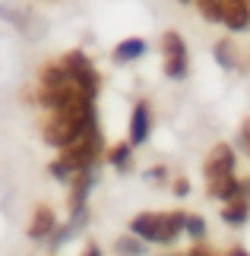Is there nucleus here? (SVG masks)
<instances>
[{
    "instance_id": "obj_8",
    "label": "nucleus",
    "mask_w": 250,
    "mask_h": 256,
    "mask_svg": "<svg viewBox=\"0 0 250 256\" xmlns=\"http://www.w3.org/2000/svg\"><path fill=\"white\" fill-rule=\"evenodd\" d=\"M143 54H146L143 38H124V42L114 48V60L117 64H130V60H136V57H143Z\"/></svg>"
},
{
    "instance_id": "obj_16",
    "label": "nucleus",
    "mask_w": 250,
    "mask_h": 256,
    "mask_svg": "<svg viewBox=\"0 0 250 256\" xmlns=\"http://www.w3.org/2000/svg\"><path fill=\"white\" fill-rule=\"evenodd\" d=\"M174 190H177V196H187V190H190V184L184 180V177H181V180H177L174 184Z\"/></svg>"
},
{
    "instance_id": "obj_11",
    "label": "nucleus",
    "mask_w": 250,
    "mask_h": 256,
    "mask_svg": "<svg viewBox=\"0 0 250 256\" xmlns=\"http://www.w3.org/2000/svg\"><path fill=\"white\" fill-rule=\"evenodd\" d=\"M130 149H133L130 142H121V146H114V149H111L108 158H111L114 168H127V164H130Z\"/></svg>"
},
{
    "instance_id": "obj_13",
    "label": "nucleus",
    "mask_w": 250,
    "mask_h": 256,
    "mask_svg": "<svg viewBox=\"0 0 250 256\" xmlns=\"http://www.w3.org/2000/svg\"><path fill=\"white\" fill-rule=\"evenodd\" d=\"M184 231H187V234H193V238H203V234H206V222L199 218V215H187Z\"/></svg>"
},
{
    "instance_id": "obj_7",
    "label": "nucleus",
    "mask_w": 250,
    "mask_h": 256,
    "mask_svg": "<svg viewBox=\"0 0 250 256\" xmlns=\"http://www.w3.org/2000/svg\"><path fill=\"white\" fill-rule=\"evenodd\" d=\"M222 22L231 32H244L250 26V4L247 0H225L222 4Z\"/></svg>"
},
{
    "instance_id": "obj_6",
    "label": "nucleus",
    "mask_w": 250,
    "mask_h": 256,
    "mask_svg": "<svg viewBox=\"0 0 250 256\" xmlns=\"http://www.w3.org/2000/svg\"><path fill=\"white\" fill-rule=\"evenodd\" d=\"M152 133V114H149L146 102L133 104V117H130V146H143Z\"/></svg>"
},
{
    "instance_id": "obj_10",
    "label": "nucleus",
    "mask_w": 250,
    "mask_h": 256,
    "mask_svg": "<svg viewBox=\"0 0 250 256\" xmlns=\"http://www.w3.org/2000/svg\"><path fill=\"white\" fill-rule=\"evenodd\" d=\"M247 215H250V202H247V196L228 200V206L222 209V218H225L228 224H244V222H247Z\"/></svg>"
},
{
    "instance_id": "obj_19",
    "label": "nucleus",
    "mask_w": 250,
    "mask_h": 256,
    "mask_svg": "<svg viewBox=\"0 0 250 256\" xmlns=\"http://www.w3.org/2000/svg\"><path fill=\"white\" fill-rule=\"evenodd\" d=\"M228 256H250V253H247V250H241V247H234V250L228 253Z\"/></svg>"
},
{
    "instance_id": "obj_9",
    "label": "nucleus",
    "mask_w": 250,
    "mask_h": 256,
    "mask_svg": "<svg viewBox=\"0 0 250 256\" xmlns=\"http://www.w3.org/2000/svg\"><path fill=\"white\" fill-rule=\"evenodd\" d=\"M54 224H57V218H54V212L51 209H38L35 212V218H32V224H29V234H32V238L38 240V238H48V234L54 231Z\"/></svg>"
},
{
    "instance_id": "obj_1",
    "label": "nucleus",
    "mask_w": 250,
    "mask_h": 256,
    "mask_svg": "<svg viewBox=\"0 0 250 256\" xmlns=\"http://www.w3.org/2000/svg\"><path fill=\"white\" fill-rule=\"evenodd\" d=\"M184 224H187L184 212H143L130 222V231L149 244H171L184 231Z\"/></svg>"
},
{
    "instance_id": "obj_5",
    "label": "nucleus",
    "mask_w": 250,
    "mask_h": 256,
    "mask_svg": "<svg viewBox=\"0 0 250 256\" xmlns=\"http://www.w3.org/2000/svg\"><path fill=\"white\" fill-rule=\"evenodd\" d=\"M203 174H206V180L222 177V174H234V152H231V146H225V142L212 146V152H209V158L203 164Z\"/></svg>"
},
{
    "instance_id": "obj_4",
    "label": "nucleus",
    "mask_w": 250,
    "mask_h": 256,
    "mask_svg": "<svg viewBox=\"0 0 250 256\" xmlns=\"http://www.w3.org/2000/svg\"><path fill=\"white\" fill-rule=\"evenodd\" d=\"M64 66H67L70 80H73L79 88H83L89 98H95V92H98V73L92 70L89 57H86V54H79V51H70V54H67V60H64Z\"/></svg>"
},
{
    "instance_id": "obj_14",
    "label": "nucleus",
    "mask_w": 250,
    "mask_h": 256,
    "mask_svg": "<svg viewBox=\"0 0 250 256\" xmlns=\"http://www.w3.org/2000/svg\"><path fill=\"white\" fill-rule=\"evenodd\" d=\"M117 250H124V253H130V256H139V253H143V247H139L136 240H130V238L117 240Z\"/></svg>"
},
{
    "instance_id": "obj_12",
    "label": "nucleus",
    "mask_w": 250,
    "mask_h": 256,
    "mask_svg": "<svg viewBox=\"0 0 250 256\" xmlns=\"http://www.w3.org/2000/svg\"><path fill=\"white\" fill-rule=\"evenodd\" d=\"M215 60L222 64V66H228V70H234V57H231V44H228V42H218L215 44Z\"/></svg>"
},
{
    "instance_id": "obj_3",
    "label": "nucleus",
    "mask_w": 250,
    "mask_h": 256,
    "mask_svg": "<svg viewBox=\"0 0 250 256\" xmlns=\"http://www.w3.org/2000/svg\"><path fill=\"white\" fill-rule=\"evenodd\" d=\"M162 54H165V76L168 80H184L187 76V44L177 32L162 35Z\"/></svg>"
},
{
    "instance_id": "obj_17",
    "label": "nucleus",
    "mask_w": 250,
    "mask_h": 256,
    "mask_svg": "<svg viewBox=\"0 0 250 256\" xmlns=\"http://www.w3.org/2000/svg\"><path fill=\"white\" fill-rule=\"evenodd\" d=\"M187 256H215V253H209L206 247H193V250H190Z\"/></svg>"
},
{
    "instance_id": "obj_2",
    "label": "nucleus",
    "mask_w": 250,
    "mask_h": 256,
    "mask_svg": "<svg viewBox=\"0 0 250 256\" xmlns=\"http://www.w3.org/2000/svg\"><path fill=\"white\" fill-rule=\"evenodd\" d=\"M98 149H102V136H98V130L92 126V130H86L79 140H73L70 146H64V155L51 164V174L64 180V177L76 174V171H86L89 164L98 158Z\"/></svg>"
},
{
    "instance_id": "obj_15",
    "label": "nucleus",
    "mask_w": 250,
    "mask_h": 256,
    "mask_svg": "<svg viewBox=\"0 0 250 256\" xmlns=\"http://www.w3.org/2000/svg\"><path fill=\"white\" fill-rule=\"evenodd\" d=\"M241 142H244V149H247V155H250V117H247L244 126H241Z\"/></svg>"
},
{
    "instance_id": "obj_18",
    "label": "nucleus",
    "mask_w": 250,
    "mask_h": 256,
    "mask_svg": "<svg viewBox=\"0 0 250 256\" xmlns=\"http://www.w3.org/2000/svg\"><path fill=\"white\" fill-rule=\"evenodd\" d=\"M83 256H102V250H98L95 244H89V247H86V253H83Z\"/></svg>"
},
{
    "instance_id": "obj_20",
    "label": "nucleus",
    "mask_w": 250,
    "mask_h": 256,
    "mask_svg": "<svg viewBox=\"0 0 250 256\" xmlns=\"http://www.w3.org/2000/svg\"><path fill=\"white\" fill-rule=\"evenodd\" d=\"M181 4H190V0H181Z\"/></svg>"
}]
</instances>
